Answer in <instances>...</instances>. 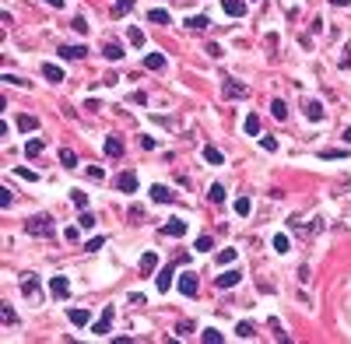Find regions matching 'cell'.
Masks as SVG:
<instances>
[{"instance_id": "6da1fadb", "label": "cell", "mask_w": 351, "mask_h": 344, "mask_svg": "<svg viewBox=\"0 0 351 344\" xmlns=\"http://www.w3.org/2000/svg\"><path fill=\"white\" fill-rule=\"evenodd\" d=\"M25 228H28V236H53V218L50 214H35V218L25 221Z\"/></svg>"}, {"instance_id": "7a4b0ae2", "label": "cell", "mask_w": 351, "mask_h": 344, "mask_svg": "<svg viewBox=\"0 0 351 344\" xmlns=\"http://www.w3.org/2000/svg\"><path fill=\"white\" fill-rule=\"evenodd\" d=\"M221 95H225V98H246V95H250V85H243V81H236V78H225V81H221Z\"/></svg>"}, {"instance_id": "3957f363", "label": "cell", "mask_w": 351, "mask_h": 344, "mask_svg": "<svg viewBox=\"0 0 351 344\" xmlns=\"http://www.w3.org/2000/svg\"><path fill=\"white\" fill-rule=\"evenodd\" d=\"M116 190H120V194H137V172L134 169L120 172V176H116Z\"/></svg>"}, {"instance_id": "277c9868", "label": "cell", "mask_w": 351, "mask_h": 344, "mask_svg": "<svg viewBox=\"0 0 351 344\" xmlns=\"http://www.w3.org/2000/svg\"><path fill=\"white\" fill-rule=\"evenodd\" d=\"M112 320H116V313H112V305H105V309H102V320H95V323H92V334L105 337V334H109V327H112Z\"/></svg>"}, {"instance_id": "5b68a950", "label": "cell", "mask_w": 351, "mask_h": 344, "mask_svg": "<svg viewBox=\"0 0 351 344\" xmlns=\"http://www.w3.org/2000/svg\"><path fill=\"white\" fill-rule=\"evenodd\" d=\"M302 112H305V120H313V123H320V120H323V102H316V98H305Z\"/></svg>"}, {"instance_id": "8992f818", "label": "cell", "mask_w": 351, "mask_h": 344, "mask_svg": "<svg viewBox=\"0 0 351 344\" xmlns=\"http://www.w3.org/2000/svg\"><path fill=\"white\" fill-rule=\"evenodd\" d=\"M21 292H25L32 302H39V295H43V292H39V278H35V274H25V278H21Z\"/></svg>"}, {"instance_id": "52a82bcc", "label": "cell", "mask_w": 351, "mask_h": 344, "mask_svg": "<svg viewBox=\"0 0 351 344\" xmlns=\"http://www.w3.org/2000/svg\"><path fill=\"white\" fill-rule=\"evenodd\" d=\"M172 278H176V267L169 263V267H162V271H158V278H154V288H158V292H169Z\"/></svg>"}, {"instance_id": "ba28073f", "label": "cell", "mask_w": 351, "mask_h": 344, "mask_svg": "<svg viewBox=\"0 0 351 344\" xmlns=\"http://www.w3.org/2000/svg\"><path fill=\"white\" fill-rule=\"evenodd\" d=\"M50 295H53V298H67V295H70V281L56 274V278L50 281Z\"/></svg>"}, {"instance_id": "9c48e42d", "label": "cell", "mask_w": 351, "mask_h": 344, "mask_svg": "<svg viewBox=\"0 0 351 344\" xmlns=\"http://www.w3.org/2000/svg\"><path fill=\"white\" fill-rule=\"evenodd\" d=\"M221 11L228 18H243L246 14V0H221Z\"/></svg>"}, {"instance_id": "30bf717a", "label": "cell", "mask_w": 351, "mask_h": 344, "mask_svg": "<svg viewBox=\"0 0 351 344\" xmlns=\"http://www.w3.org/2000/svg\"><path fill=\"white\" fill-rule=\"evenodd\" d=\"M243 281V274L239 271H232V267H228V271H225V267H221V278H218V288H236Z\"/></svg>"}, {"instance_id": "8fae6325", "label": "cell", "mask_w": 351, "mask_h": 344, "mask_svg": "<svg viewBox=\"0 0 351 344\" xmlns=\"http://www.w3.org/2000/svg\"><path fill=\"white\" fill-rule=\"evenodd\" d=\"M197 288H201L197 274H183V278H179V292H183V295H190V298H193V295H197Z\"/></svg>"}, {"instance_id": "7c38bea8", "label": "cell", "mask_w": 351, "mask_h": 344, "mask_svg": "<svg viewBox=\"0 0 351 344\" xmlns=\"http://www.w3.org/2000/svg\"><path fill=\"white\" fill-rule=\"evenodd\" d=\"M67 320L74 327H92V313L88 309H67Z\"/></svg>"}, {"instance_id": "4fadbf2b", "label": "cell", "mask_w": 351, "mask_h": 344, "mask_svg": "<svg viewBox=\"0 0 351 344\" xmlns=\"http://www.w3.org/2000/svg\"><path fill=\"white\" fill-rule=\"evenodd\" d=\"M172 197H176V194H172L169 186H162V183H158V186H151V200H154V204H169Z\"/></svg>"}, {"instance_id": "5bb4252c", "label": "cell", "mask_w": 351, "mask_h": 344, "mask_svg": "<svg viewBox=\"0 0 351 344\" xmlns=\"http://www.w3.org/2000/svg\"><path fill=\"white\" fill-rule=\"evenodd\" d=\"M162 232H165V236H172V239H179V236H186V221H183V218H172V221L162 228Z\"/></svg>"}, {"instance_id": "9a60e30c", "label": "cell", "mask_w": 351, "mask_h": 344, "mask_svg": "<svg viewBox=\"0 0 351 344\" xmlns=\"http://www.w3.org/2000/svg\"><path fill=\"white\" fill-rule=\"evenodd\" d=\"M102 53H105L109 60H123V43H116V39H105Z\"/></svg>"}, {"instance_id": "2e32d148", "label": "cell", "mask_w": 351, "mask_h": 344, "mask_svg": "<svg viewBox=\"0 0 351 344\" xmlns=\"http://www.w3.org/2000/svg\"><path fill=\"white\" fill-rule=\"evenodd\" d=\"M154 271H158V256H154V253H144V256H141V274L148 278V274H154Z\"/></svg>"}, {"instance_id": "e0dca14e", "label": "cell", "mask_w": 351, "mask_h": 344, "mask_svg": "<svg viewBox=\"0 0 351 344\" xmlns=\"http://www.w3.org/2000/svg\"><path fill=\"white\" fill-rule=\"evenodd\" d=\"M43 78L53 81V85H60V81H63V70H60L56 63H43Z\"/></svg>"}, {"instance_id": "ac0fdd59", "label": "cell", "mask_w": 351, "mask_h": 344, "mask_svg": "<svg viewBox=\"0 0 351 344\" xmlns=\"http://www.w3.org/2000/svg\"><path fill=\"white\" fill-rule=\"evenodd\" d=\"M204 162H207V165H225V155H221L214 144H207V147H204Z\"/></svg>"}, {"instance_id": "d6986e66", "label": "cell", "mask_w": 351, "mask_h": 344, "mask_svg": "<svg viewBox=\"0 0 351 344\" xmlns=\"http://www.w3.org/2000/svg\"><path fill=\"white\" fill-rule=\"evenodd\" d=\"M105 155L109 158H120L123 155V141L120 137H105Z\"/></svg>"}, {"instance_id": "ffe728a7", "label": "cell", "mask_w": 351, "mask_h": 344, "mask_svg": "<svg viewBox=\"0 0 351 344\" xmlns=\"http://www.w3.org/2000/svg\"><path fill=\"white\" fill-rule=\"evenodd\" d=\"M134 4H137V0H116V4H112V18H127L134 11Z\"/></svg>"}, {"instance_id": "44dd1931", "label": "cell", "mask_w": 351, "mask_h": 344, "mask_svg": "<svg viewBox=\"0 0 351 344\" xmlns=\"http://www.w3.org/2000/svg\"><path fill=\"white\" fill-rule=\"evenodd\" d=\"M144 67H148V70H162V67H165V53H148V56H144Z\"/></svg>"}, {"instance_id": "7402d4cb", "label": "cell", "mask_w": 351, "mask_h": 344, "mask_svg": "<svg viewBox=\"0 0 351 344\" xmlns=\"http://www.w3.org/2000/svg\"><path fill=\"white\" fill-rule=\"evenodd\" d=\"M85 53H88L85 46H60V56H63V60H81Z\"/></svg>"}, {"instance_id": "603a6c76", "label": "cell", "mask_w": 351, "mask_h": 344, "mask_svg": "<svg viewBox=\"0 0 351 344\" xmlns=\"http://www.w3.org/2000/svg\"><path fill=\"white\" fill-rule=\"evenodd\" d=\"M207 25H211V21H207L204 14H193V18H186V28H190V32H204Z\"/></svg>"}, {"instance_id": "cb8c5ba5", "label": "cell", "mask_w": 351, "mask_h": 344, "mask_svg": "<svg viewBox=\"0 0 351 344\" xmlns=\"http://www.w3.org/2000/svg\"><path fill=\"white\" fill-rule=\"evenodd\" d=\"M77 225H81V228H85V232H92V228L99 225V218H95L92 211H85V207H81V218H77Z\"/></svg>"}, {"instance_id": "d4e9b609", "label": "cell", "mask_w": 351, "mask_h": 344, "mask_svg": "<svg viewBox=\"0 0 351 344\" xmlns=\"http://www.w3.org/2000/svg\"><path fill=\"white\" fill-rule=\"evenodd\" d=\"M43 147H46L43 141H39V137H32V141L25 144V155H28V158H39V155H43Z\"/></svg>"}, {"instance_id": "484cf974", "label": "cell", "mask_w": 351, "mask_h": 344, "mask_svg": "<svg viewBox=\"0 0 351 344\" xmlns=\"http://www.w3.org/2000/svg\"><path fill=\"white\" fill-rule=\"evenodd\" d=\"M288 249H292V239H288L285 232H278V236H274V253H281V256H285Z\"/></svg>"}, {"instance_id": "4316f807", "label": "cell", "mask_w": 351, "mask_h": 344, "mask_svg": "<svg viewBox=\"0 0 351 344\" xmlns=\"http://www.w3.org/2000/svg\"><path fill=\"white\" fill-rule=\"evenodd\" d=\"M148 21H154V25H169V11L154 7V11H148Z\"/></svg>"}, {"instance_id": "83f0119b", "label": "cell", "mask_w": 351, "mask_h": 344, "mask_svg": "<svg viewBox=\"0 0 351 344\" xmlns=\"http://www.w3.org/2000/svg\"><path fill=\"white\" fill-rule=\"evenodd\" d=\"M60 162H63V169H77V155H74L70 147H63V151H60Z\"/></svg>"}, {"instance_id": "f1b7e54d", "label": "cell", "mask_w": 351, "mask_h": 344, "mask_svg": "<svg viewBox=\"0 0 351 344\" xmlns=\"http://www.w3.org/2000/svg\"><path fill=\"white\" fill-rule=\"evenodd\" d=\"M70 204L74 207H88V194L85 190H70Z\"/></svg>"}, {"instance_id": "f546056e", "label": "cell", "mask_w": 351, "mask_h": 344, "mask_svg": "<svg viewBox=\"0 0 351 344\" xmlns=\"http://www.w3.org/2000/svg\"><path fill=\"white\" fill-rule=\"evenodd\" d=\"M35 127H39V120H35V116H28V112H25V116H18V130H25V134H28V130H35Z\"/></svg>"}, {"instance_id": "4dcf8cb0", "label": "cell", "mask_w": 351, "mask_h": 344, "mask_svg": "<svg viewBox=\"0 0 351 344\" xmlns=\"http://www.w3.org/2000/svg\"><path fill=\"white\" fill-rule=\"evenodd\" d=\"M127 39H130V46L141 49V46H144V32H141V28H127Z\"/></svg>"}, {"instance_id": "1f68e13d", "label": "cell", "mask_w": 351, "mask_h": 344, "mask_svg": "<svg viewBox=\"0 0 351 344\" xmlns=\"http://www.w3.org/2000/svg\"><path fill=\"white\" fill-rule=\"evenodd\" d=\"M0 320H4L7 327H11V323L18 320V316H14V309H11V305H7V302H0Z\"/></svg>"}, {"instance_id": "d6a6232c", "label": "cell", "mask_w": 351, "mask_h": 344, "mask_svg": "<svg viewBox=\"0 0 351 344\" xmlns=\"http://www.w3.org/2000/svg\"><path fill=\"white\" fill-rule=\"evenodd\" d=\"M270 112H274L278 120H285V116H288V105H285L281 98H274V102H270Z\"/></svg>"}, {"instance_id": "836d02e7", "label": "cell", "mask_w": 351, "mask_h": 344, "mask_svg": "<svg viewBox=\"0 0 351 344\" xmlns=\"http://www.w3.org/2000/svg\"><path fill=\"white\" fill-rule=\"evenodd\" d=\"M250 211H253V204H250V197H239V200H236V214H239V218H246Z\"/></svg>"}, {"instance_id": "e575fe53", "label": "cell", "mask_w": 351, "mask_h": 344, "mask_svg": "<svg viewBox=\"0 0 351 344\" xmlns=\"http://www.w3.org/2000/svg\"><path fill=\"white\" fill-rule=\"evenodd\" d=\"M207 197H211V204H221V200H225V186H221V183H214Z\"/></svg>"}, {"instance_id": "d590c367", "label": "cell", "mask_w": 351, "mask_h": 344, "mask_svg": "<svg viewBox=\"0 0 351 344\" xmlns=\"http://www.w3.org/2000/svg\"><path fill=\"white\" fill-rule=\"evenodd\" d=\"M246 134H250V137L260 134V116H246Z\"/></svg>"}, {"instance_id": "8d00e7d4", "label": "cell", "mask_w": 351, "mask_h": 344, "mask_svg": "<svg viewBox=\"0 0 351 344\" xmlns=\"http://www.w3.org/2000/svg\"><path fill=\"white\" fill-rule=\"evenodd\" d=\"M236 334H239V337H243V341H250V337H253V334H256V330H253V323H246V320H243V323H239V327H236Z\"/></svg>"}, {"instance_id": "74e56055", "label": "cell", "mask_w": 351, "mask_h": 344, "mask_svg": "<svg viewBox=\"0 0 351 344\" xmlns=\"http://www.w3.org/2000/svg\"><path fill=\"white\" fill-rule=\"evenodd\" d=\"M218 263H221V267L236 263V249H221V253H218Z\"/></svg>"}, {"instance_id": "f35d334b", "label": "cell", "mask_w": 351, "mask_h": 344, "mask_svg": "<svg viewBox=\"0 0 351 344\" xmlns=\"http://www.w3.org/2000/svg\"><path fill=\"white\" fill-rule=\"evenodd\" d=\"M201 337H204V341H207V344H221V334H218V330H214V327H207V330H204V334H201Z\"/></svg>"}, {"instance_id": "ab89813d", "label": "cell", "mask_w": 351, "mask_h": 344, "mask_svg": "<svg viewBox=\"0 0 351 344\" xmlns=\"http://www.w3.org/2000/svg\"><path fill=\"white\" fill-rule=\"evenodd\" d=\"M211 246H214V239H211V236H201V239H197V253H207Z\"/></svg>"}, {"instance_id": "60d3db41", "label": "cell", "mask_w": 351, "mask_h": 344, "mask_svg": "<svg viewBox=\"0 0 351 344\" xmlns=\"http://www.w3.org/2000/svg\"><path fill=\"white\" fill-rule=\"evenodd\" d=\"M77 236H81V225H74V228H67V232H63L67 243H77Z\"/></svg>"}, {"instance_id": "b9f144b4", "label": "cell", "mask_w": 351, "mask_h": 344, "mask_svg": "<svg viewBox=\"0 0 351 344\" xmlns=\"http://www.w3.org/2000/svg\"><path fill=\"white\" fill-rule=\"evenodd\" d=\"M102 243H105V239H102V236H95V239H88V243H85V249H88V253H95V249H102Z\"/></svg>"}, {"instance_id": "7bdbcfd3", "label": "cell", "mask_w": 351, "mask_h": 344, "mask_svg": "<svg viewBox=\"0 0 351 344\" xmlns=\"http://www.w3.org/2000/svg\"><path fill=\"white\" fill-rule=\"evenodd\" d=\"M11 200H14V197H11V190L4 186V190H0V207H11Z\"/></svg>"}, {"instance_id": "ee69618b", "label": "cell", "mask_w": 351, "mask_h": 344, "mask_svg": "<svg viewBox=\"0 0 351 344\" xmlns=\"http://www.w3.org/2000/svg\"><path fill=\"white\" fill-rule=\"evenodd\" d=\"M70 25H74V32H81V35H85V32H88V21H85V18H74V21H70Z\"/></svg>"}, {"instance_id": "f6af8a7d", "label": "cell", "mask_w": 351, "mask_h": 344, "mask_svg": "<svg viewBox=\"0 0 351 344\" xmlns=\"http://www.w3.org/2000/svg\"><path fill=\"white\" fill-rule=\"evenodd\" d=\"M260 147H263V151H278V141H274V137H263Z\"/></svg>"}, {"instance_id": "bcb514c9", "label": "cell", "mask_w": 351, "mask_h": 344, "mask_svg": "<svg viewBox=\"0 0 351 344\" xmlns=\"http://www.w3.org/2000/svg\"><path fill=\"white\" fill-rule=\"evenodd\" d=\"M207 56H221V46L218 43H207Z\"/></svg>"}, {"instance_id": "7dc6e473", "label": "cell", "mask_w": 351, "mask_h": 344, "mask_svg": "<svg viewBox=\"0 0 351 344\" xmlns=\"http://www.w3.org/2000/svg\"><path fill=\"white\" fill-rule=\"evenodd\" d=\"M341 67H351V43L344 46V60H341Z\"/></svg>"}, {"instance_id": "c3c4849f", "label": "cell", "mask_w": 351, "mask_h": 344, "mask_svg": "<svg viewBox=\"0 0 351 344\" xmlns=\"http://www.w3.org/2000/svg\"><path fill=\"white\" fill-rule=\"evenodd\" d=\"M334 7H351V0H330Z\"/></svg>"}, {"instance_id": "681fc988", "label": "cell", "mask_w": 351, "mask_h": 344, "mask_svg": "<svg viewBox=\"0 0 351 344\" xmlns=\"http://www.w3.org/2000/svg\"><path fill=\"white\" fill-rule=\"evenodd\" d=\"M46 4H50V7H63V0H46Z\"/></svg>"}, {"instance_id": "f907efd6", "label": "cell", "mask_w": 351, "mask_h": 344, "mask_svg": "<svg viewBox=\"0 0 351 344\" xmlns=\"http://www.w3.org/2000/svg\"><path fill=\"white\" fill-rule=\"evenodd\" d=\"M344 141H348V144H351V127H348V130H344Z\"/></svg>"}]
</instances>
